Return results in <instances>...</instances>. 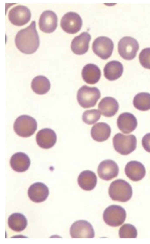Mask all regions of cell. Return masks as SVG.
<instances>
[{"label":"cell","mask_w":150,"mask_h":244,"mask_svg":"<svg viewBox=\"0 0 150 244\" xmlns=\"http://www.w3.org/2000/svg\"><path fill=\"white\" fill-rule=\"evenodd\" d=\"M77 182L81 189L86 191H90L96 187L97 182V177L93 171L86 170L79 174L78 177Z\"/></svg>","instance_id":"44dd1931"},{"label":"cell","mask_w":150,"mask_h":244,"mask_svg":"<svg viewBox=\"0 0 150 244\" xmlns=\"http://www.w3.org/2000/svg\"><path fill=\"white\" fill-rule=\"evenodd\" d=\"M58 18L56 14L51 10H46L41 14L39 21L40 29L45 33H51L56 29Z\"/></svg>","instance_id":"4fadbf2b"},{"label":"cell","mask_w":150,"mask_h":244,"mask_svg":"<svg viewBox=\"0 0 150 244\" xmlns=\"http://www.w3.org/2000/svg\"><path fill=\"white\" fill-rule=\"evenodd\" d=\"M119 235L121 238H135L137 235L136 227L130 224L122 225L119 231Z\"/></svg>","instance_id":"83f0119b"},{"label":"cell","mask_w":150,"mask_h":244,"mask_svg":"<svg viewBox=\"0 0 150 244\" xmlns=\"http://www.w3.org/2000/svg\"><path fill=\"white\" fill-rule=\"evenodd\" d=\"M82 76L84 81L87 83L93 84L100 80L101 72L99 68L93 64H88L85 65L82 71Z\"/></svg>","instance_id":"7402d4cb"},{"label":"cell","mask_w":150,"mask_h":244,"mask_svg":"<svg viewBox=\"0 0 150 244\" xmlns=\"http://www.w3.org/2000/svg\"><path fill=\"white\" fill-rule=\"evenodd\" d=\"M57 140L56 134L51 129L45 128L39 130L36 135V141L41 148L48 149L55 144Z\"/></svg>","instance_id":"5bb4252c"},{"label":"cell","mask_w":150,"mask_h":244,"mask_svg":"<svg viewBox=\"0 0 150 244\" xmlns=\"http://www.w3.org/2000/svg\"><path fill=\"white\" fill-rule=\"evenodd\" d=\"M140 63L144 68L150 69V47L142 49L139 57Z\"/></svg>","instance_id":"f546056e"},{"label":"cell","mask_w":150,"mask_h":244,"mask_svg":"<svg viewBox=\"0 0 150 244\" xmlns=\"http://www.w3.org/2000/svg\"><path fill=\"white\" fill-rule=\"evenodd\" d=\"M142 143L145 150L150 152V133H147L144 136L142 139Z\"/></svg>","instance_id":"4dcf8cb0"},{"label":"cell","mask_w":150,"mask_h":244,"mask_svg":"<svg viewBox=\"0 0 150 244\" xmlns=\"http://www.w3.org/2000/svg\"><path fill=\"white\" fill-rule=\"evenodd\" d=\"M16 45L23 53L30 54L35 52L40 44V39L35 21L17 33L15 39Z\"/></svg>","instance_id":"6da1fadb"},{"label":"cell","mask_w":150,"mask_h":244,"mask_svg":"<svg viewBox=\"0 0 150 244\" xmlns=\"http://www.w3.org/2000/svg\"><path fill=\"white\" fill-rule=\"evenodd\" d=\"M139 48V44L135 39L125 36L120 40L118 43V52L124 59L130 60L136 57Z\"/></svg>","instance_id":"52a82bcc"},{"label":"cell","mask_w":150,"mask_h":244,"mask_svg":"<svg viewBox=\"0 0 150 244\" xmlns=\"http://www.w3.org/2000/svg\"><path fill=\"white\" fill-rule=\"evenodd\" d=\"M113 143L114 147L117 152L122 155H127L136 149L137 139L134 135H126L119 133L113 137Z\"/></svg>","instance_id":"5b68a950"},{"label":"cell","mask_w":150,"mask_h":244,"mask_svg":"<svg viewBox=\"0 0 150 244\" xmlns=\"http://www.w3.org/2000/svg\"><path fill=\"white\" fill-rule=\"evenodd\" d=\"M8 17L12 24L21 26L25 24L30 20L31 13L30 9L26 6L18 5L10 10Z\"/></svg>","instance_id":"8fae6325"},{"label":"cell","mask_w":150,"mask_h":244,"mask_svg":"<svg viewBox=\"0 0 150 244\" xmlns=\"http://www.w3.org/2000/svg\"><path fill=\"white\" fill-rule=\"evenodd\" d=\"M111 132L110 127L107 124L100 122L94 125L91 128V134L95 141L102 142L105 141L110 137Z\"/></svg>","instance_id":"603a6c76"},{"label":"cell","mask_w":150,"mask_h":244,"mask_svg":"<svg viewBox=\"0 0 150 244\" xmlns=\"http://www.w3.org/2000/svg\"><path fill=\"white\" fill-rule=\"evenodd\" d=\"M101 114L99 111L96 109L87 110L82 116L83 121L89 125L93 124L99 120Z\"/></svg>","instance_id":"f1b7e54d"},{"label":"cell","mask_w":150,"mask_h":244,"mask_svg":"<svg viewBox=\"0 0 150 244\" xmlns=\"http://www.w3.org/2000/svg\"><path fill=\"white\" fill-rule=\"evenodd\" d=\"M30 164V159L28 156L23 152H17L14 154L10 160V164L15 171L19 172L26 171Z\"/></svg>","instance_id":"d6986e66"},{"label":"cell","mask_w":150,"mask_h":244,"mask_svg":"<svg viewBox=\"0 0 150 244\" xmlns=\"http://www.w3.org/2000/svg\"><path fill=\"white\" fill-rule=\"evenodd\" d=\"M8 223L9 227L11 229L16 232H20L26 228L27 225V220L23 214L15 213L9 216Z\"/></svg>","instance_id":"484cf974"},{"label":"cell","mask_w":150,"mask_h":244,"mask_svg":"<svg viewBox=\"0 0 150 244\" xmlns=\"http://www.w3.org/2000/svg\"><path fill=\"white\" fill-rule=\"evenodd\" d=\"M36 120L31 116L26 115H21L15 120L13 128L16 133L23 137L32 135L37 129Z\"/></svg>","instance_id":"277c9868"},{"label":"cell","mask_w":150,"mask_h":244,"mask_svg":"<svg viewBox=\"0 0 150 244\" xmlns=\"http://www.w3.org/2000/svg\"><path fill=\"white\" fill-rule=\"evenodd\" d=\"M119 168L117 164L113 160L107 159L101 162L98 166L97 172L99 177L107 181L116 177Z\"/></svg>","instance_id":"7c38bea8"},{"label":"cell","mask_w":150,"mask_h":244,"mask_svg":"<svg viewBox=\"0 0 150 244\" xmlns=\"http://www.w3.org/2000/svg\"><path fill=\"white\" fill-rule=\"evenodd\" d=\"M82 25L81 17L77 13L69 12L65 14L61 19L60 26L65 32L74 34L78 32Z\"/></svg>","instance_id":"30bf717a"},{"label":"cell","mask_w":150,"mask_h":244,"mask_svg":"<svg viewBox=\"0 0 150 244\" xmlns=\"http://www.w3.org/2000/svg\"><path fill=\"white\" fill-rule=\"evenodd\" d=\"M114 43L110 38L104 36L97 37L93 41L92 50L97 55L106 60L111 55L114 49Z\"/></svg>","instance_id":"ba28073f"},{"label":"cell","mask_w":150,"mask_h":244,"mask_svg":"<svg viewBox=\"0 0 150 244\" xmlns=\"http://www.w3.org/2000/svg\"><path fill=\"white\" fill-rule=\"evenodd\" d=\"M126 217V213L125 209L117 205L108 206L103 214V218L105 222L112 227H117L122 225L125 222Z\"/></svg>","instance_id":"8992f818"},{"label":"cell","mask_w":150,"mask_h":244,"mask_svg":"<svg viewBox=\"0 0 150 244\" xmlns=\"http://www.w3.org/2000/svg\"><path fill=\"white\" fill-rule=\"evenodd\" d=\"M70 232L72 238H92L95 232L91 224L84 220L75 221L71 225Z\"/></svg>","instance_id":"9c48e42d"},{"label":"cell","mask_w":150,"mask_h":244,"mask_svg":"<svg viewBox=\"0 0 150 244\" xmlns=\"http://www.w3.org/2000/svg\"><path fill=\"white\" fill-rule=\"evenodd\" d=\"M98 107L102 115L106 117H111L117 113L119 106L118 102L115 98L107 97L101 100Z\"/></svg>","instance_id":"ffe728a7"},{"label":"cell","mask_w":150,"mask_h":244,"mask_svg":"<svg viewBox=\"0 0 150 244\" xmlns=\"http://www.w3.org/2000/svg\"><path fill=\"white\" fill-rule=\"evenodd\" d=\"M108 193L112 200L125 202L131 199L133 191L131 185L128 182L122 179H118L111 183Z\"/></svg>","instance_id":"7a4b0ae2"},{"label":"cell","mask_w":150,"mask_h":244,"mask_svg":"<svg viewBox=\"0 0 150 244\" xmlns=\"http://www.w3.org/2000/svg\"><path fill=\"white\" fill-rule=\"evenodd\" d=\"M117 125L122 132L128 134L135 129L137 125V121L133 114L129 112H124L121 114L118 117Z\"/></svg>","instance_id":"2e32d148"},{"label":"cell","mask_w":150,"mask_h":244,"mask_svg":"<svg viewBox=\"0 0 150 244\" xmlns=\"http://www.w3.org/2000/svg\"><path fill=\"white\" fill-rule=\"evenodd\" d=\"M91 37L88 32H84L75 37L72 40L71 44L72 51L79 55L86 53L89 47V43Z\"/></svg>","instance_id":"ac0fdd59"},{"label":"cell","mask_w":150,"mask_h":244,"mask_svg":"<svg viewBox=\"0 0 150 244\" xmlns=\"http://www.w3.org/2000/svg\"><path fill=\"white\" fill-rule=\"evenodd\" d=\"M100 96V92L97 88L85 85L78 90L77 99L81 107L88 108L94 107Z\"/></svg>","instance_id":"3957f363"},{"label":"cell","mask_w":150,"mask_h":244,"mask_svg":"<svg viewBox=\"0 0 150 244\" xmlns=\"http://www.w3.org/2000/svg\"><path fill=\"white\" fill-rule=\"evenodd\" d=\"M104 76L110 81L116 80L122 75L123 67L120 62L113 60L107 63L103 69Z\"/></svg>","instance_id":"cb8c5ba5"},{"label":"cell","mask_w":150,"mask_h":244,"mask_svg":"<svg viewBox=\"0 0 150 244\" xmlns=\"http://www.w3.org/2000/svg\"><path fill=\"white\" fill-rule=\"evenodd\" d=\"M32 90L37 94L42 95L50 90L51 84L48 79L45 77L39 75L34 77L31 83Z\"/></svg>","instance_id":"d4e9b609"},{"label":"cell","mask_w":150,"mask_h":244,"mask_svg":"<svg viewBox=\"0 0 150 244\" xmlns=\"http://www.w3.org/2000/svg\"><path fill=\"white\" fill-rule=\"evenodd\" d=\"M133 103L134 107L139 110L150 109V94L142 92L137 94L134 98Z\"/></svg>","instance_id":"4316f807"},{"label":"cell","mask_w":150,"mask_h":244,"mask_svg":"<svg viewBox=\"0 0 150 244\" xmlns=\"http://www.w3.org/2000/svg\"><path fill=\"white\" fill-rule=\"evenodd\" d=\"M126 175L131 180L138 181L143 179L146 174L144 165L137 161H131L127 163L125 168Z\"/></svg>","instance_id":"e0dca14e"},{"label":"cell","mask_w":150,"mask_h":244,"mask_svg":"<svg viewBox=\"0 0 150 244\" xmlns=\"http://www.w3.org/2000/svg\"><path fill=\"white\" fill-rule=\"evenodd\" d=\"M28 194L32 201L36 203L41 202L47 199L49 194V190L48 187L43 183L37 182L29 187Z\"/></svg>","instance_id":"9a60e30c"}]
</instances>
